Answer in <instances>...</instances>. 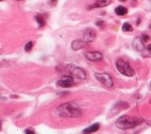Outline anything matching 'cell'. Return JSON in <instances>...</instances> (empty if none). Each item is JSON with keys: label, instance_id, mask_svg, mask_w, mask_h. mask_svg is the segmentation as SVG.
Wrapping results in <instances>:
<instances>
[{"label": "cell", "instance_id": "cell-1", "mask_svg": "<svg viewBox=\"0 0 151 134\" xmlns=\"http://www.w3.org/2000/svg\"><path fill=\"white\" fill-rule=\"evenodd\" d=\"M59 115L65 118H79L81 115V109L74 102L61 104L57 108Z\"/></svg>", "mask_w": 151, "mask_h": 134}, {"label": "cell", "instance_id": "cell-2", "mask_svg": "<svg viewBox=\"0 0 151 134\" xmlns=\"http://www.w3.org/2000/svg\"><path fill=\"white\" fill-rule=\"evenodd\" d=\"M143 122V120L142 119L125 115L117 119L115 122V125L120 129L126 130L139 126Z\"/></svg>", "mask_w": 151, "mask_h": 134}, {"label": "cell", "instance_id": "cell-3", "mask_svg": "<svg viewBox=\"0 0 151 134\" xmlns=\"http://www.w3.org/2000/svg\"><path fill=\"white\" fill-rule=\"evenodd\" d=\"M116 67L118 71L122 75L129 78L135 76V72L134 70L131 67L128 62H125L123 59L120 58L116 61Z\"/></svg>", "mask_w": 151, "mask_h": 134}, {"label": "cell", "instance_id": "cell-4", "mask_svg": "<svg viewBox=\"0 0 151 134\" xmlns=\"http://www.w3.org/2000/svg\"><path fill=\"white\" fill-rule=\"evenodd\" d=\"M67 70L68 72L71 74L72 76L77 79L84 80L86 78V74L85 71L80 67H79L74 65H67Z\"/></svg>", "mask_w": 151, "mask_h": 134}, {"label": "cell", "instance_id": "cell-5", "mask_svg": "<svg viewBox=\"0 0 151 134\" xmlns=\"http://www.w3.org/2000/svg\"><path fill=\"white\" fill-rule=\"evenodd\" d=\"M95 78L100 82L107 87H112L113 86V82L112 77L106 73H97L94 74Z\"/></svg>", "mask_w": 151, "mask_h": 134}, {"label": "cell", "instance_id": "cell-6", "mask_svg": "<svg viewBox=\"0 0 151 134\" xmlns=\"http://www.w3.org/2000/svg\"><path fill=\"white\" fill-rule=\"evenodd\" d=\"M85 56L87 60L92 61V62L100 61L103 58V54L100 52H98V51L87 52Z\"/></svg>", "mask_w": 151, "mask_h": 134}, {"label": "cell", "instance_id": "cell-7", "mask_svg": "<svg viewBox=\"0 0 151 134\" xmlns=\"http://www.w3.org/2000/svg\"><path fill=\"white\" fill-rule=\"evenodd\" d=\"M96 37V33L94 30L91 28L87 29L83 35L84 41L86 43L93 42L95 40Z\"/></svg>", "mask_w": 151, "mask_h": 134}, {"label": "cell", "instance_id": "cell-8", "mask_svg": "<svg viewBox=\"0 0 151 134\" xmlns=\"http://www.w3.org/2000/svg\"><path fill=\"white\" fill-rule=\"evenodd\" d=\"M132 46L136 52H142L145 49L142 40L139 37H136L133 40L132 42Z\"/></svg>", "mask_w": 151, "mask_h": 134}, {"label": "cell", "instance_id": "cell-9", "mask_svg": "<svg viewBox=\"0 0 151 134\" xmlns=\"http://www.w3.org/2000/svg\"><path fill=\"white\" fill-rule=\"evenodd\" d=\"M112 3V0H97L93 5L89 7V9L103 8L109 5Z\"/></svg>", "mask_w": 151, "mask_h": 134}, {"label": "cell", "instance_id": "cell-10", "mask_svg": "<svg viewBox=\"0 0 151 134\" xmlns=\"http://www.w3.org/2000/svg\"><path fill=\"white\" fill-rule=\"evenodd\" d=\"M86 43H86L85 41H81L79 40H74L72 43V48L73 50L77 51L86 46Z\"/></svg>", "mask_w": 151, "mask_h": 134}, {"label": "cell", "instance_id": "cell-11", "mask_svg": "<svg viewBox=\"0 0 151 134\" xmlns=\"http://www.w3.org/2000/svg\"><path fill=\"white\" fill-rule=\"evenodd\" d=\"M100 128V124L99 123H94L89 127L85 128L83 132L84 133H91L98 131Z\"/></svg>", "mask_w": 151, "mask_h": 134}, {"label": "cell", "instance_id": "cell-12", "mask_svg": "<svg viewBox=\"0 0 151 134\" xmlns=\"http://www.w3.org/2000/svg\"><path fill=\"white\" fill-rule=\"evenodd\" d=\"M115 12L119 16H123L128 13V10L124 6L119 5L115 8Z\"/></svg>", "mask_w": 151, "mask_h": 134}, {"label": "cell", "instance_id": "cell-13", "mask_svg": "<svg viewBox=\"0 0 151 134\" xmlns=\"http://www.w3.org/2000/svg\"><path fill=\"white\" fill-rule=\"evenodd\" d=\"M122 31L123 32H132L133 31V28L131 24L125 22L122 25Z\"/></svg>", "mask_w": 151, "mask_h": 134}, {"label": "cell", "instance_id": "cell-14", "mask_svg": "<svg viewBox=\"0 0 151 134\" xmlns=\"http://www.w3.org/2000/svg\"><path fill=\"white\" fill-rule=\"evenodd\" d=\"M35 18L40 27H43L46 25V21L42 16H41V15H37Z\"/></svg>", "mask_w": 151, "mask_h": 134}, {"label": "cell", "instance_id": "cell-15", "mask_svg": "<svg viewBox=\"0 0 151 134\" xmlns=\"http://www.w3.org/2000/svg\"><path fill=\"white\" fill-rule=\"evenodd\" d=\"M57 85H59V86H61L62 87H64V88H67V87H70L71 86H72V83H70V82H67L66 81H64L63 80H59L57 82Z\"/></svg>", "mask_w": 151, "mask_h": 134}, {"label": "cell", "instance_id": "cell-16", "mask_svg": "<svg viewBox=\"0 0 151 134\" xmlns=\"http://www.w3.org/2000/svg\"><path fill=\"white\" fill-rule=\"evenodd\" d=\"M33 42L31 41H30L25 45L24 49H25V50L26 52H30V51L31 50V49L33 48Z\"/></svg>", "mask_w": 151, "mask_h": 134}, {"label": "cell", "instance_id": "cell-17", "mask_svg": "<svg viewBox=\"0 0 151 134\" xmlns=\"http://www.w3.org/2000/svg\"><path fill=\"white\" fill-rule=\"evenodd\" d=\"M96 25L99 28L102 29L104 28L105 27V23L103 20H99L96 23Z\"/></svg>", "mask_w": 151, "mask_h": 134}, {"label": "cell", "instance_id": "cell-18", "mask_svg": "<svg viewBox=\"0 0 151 134\" xmlns=\"http://www.w3.org/2000/svg\"><path fill=\"white\" fill-rule=\"evenodd\" d=\"M61 80L67 82H70V83H72L73 82V78H72L71 76H65L62 77Z\"/></svg>", "mask_w": 151, "mask_h": 134}, {"label": "cell", "instance_id": "cell-19", "mask_svg": "<svg viewBox=\"0 0 151 134\" xmlns=\"http://www.w3.org/2000/svg\"><path fill=\"white\" fill-rule=\"evenodd\" d=\"M142 40L144 42H148V40H149L150 39V37L149 35L146 34H143L142 35V37H141Z\"/></svg>", "mask_w": 151, "mask_h": 134}, {"label": "cell", "instance_id": "cell-20", "mask_svg": "<svg viewBox=\"0 0 151 134\" xmlns=\"http://www.w3.org/2000/svg\"><path fill=\"white\" fill-rule=\"evenodd\" d=\"M141 21H142V20H141V19L140 17L137 18V19H136V25H140Z\"/></svg>", "mask_w": 151, "mask_h": 134}, {"label": "cell", "instance_id": "cell-21", "mask_svg": "<svg viewBox=\"0 0 151 134\" xmlns=\"http://www.w3.org/2000/svg\"><path fill=\"white\" fill-rule=\"evenodd\" d=\"M25 132L26 133H34V132H33L32 131H30V130H29V129H25Z\"/></svg>", "mask_w": 151, "mask_h": 134}, {"label": "cell", "instance_id": "cell-22", "mask_svg": "<svg viewBox=\"0 0 151 134\" xmlns=\"http://www.w3.org/2000/svg\"><path fill=\"white\" fill-rule=\"evenodd\" d=\"M146 49H147L148 51H151V44H148V45L147 47H146Z\"/></svg>", "mask_w": 151, "mask_h": 134}, {"label": "cell", "instance_id": "cell-23", "mask_svg": "<svg viewBox=\"0 0 151 134\" xmlns=\"http://www.w3.org/2000/svg\"><path fill=\"white\" fill-rule=\"evenodd\" d=\"M119 1L121 3H125L126 1V0H119Z\"/></svg>", "mask_w": 151, "mask_h": 134}, {"label": "cell", "instance_id": "cell-24", "mask_svg": "<svg viewBox=\"0 0 151 134\" xmlns=\"http://www.w3.org/2000/svg\"><path fill=\"white\" fill-rule=\"evenodd\" d=\"M1 128H2V123L1 121H0V131H1Z\"/></svg>", "mask_w": 151, "mask_h": 134}, {"label": "cell", "instance_id": "cell-25", "mask_svg": "<svg viewBox=\"0 0 151 134\" xmlns=\"http://www.w3.org/2000/svg\"><path fill=\"white\" fill-rule=\"evenodd\" d=\"M132 1H133V2H135V4L136 3V0H132Z\"/></svg>", "mask_w": 151, "mask_h": 134}, {"label": "cell", "instance_id": "cell-26", "mask_svg": "<svg viewBox=\"0 0 151 134\" xmlns=\"http://www.w3.org/2000/svg\"><path fill=\"white\" fill-rule=\"evenodd\" d=\"M149 28L150 29H151V24H150V25L149 26Z\"/></svg>", "mask_w": 151, "mask_h": 134}, {"label": "cell", "instance_id": "cell-27", "mask_svg": "<svg viewBox=\"0 0 151 134\" xmlns=\"http://www.w3.org/2000/svg\"><path fill=\"white\" fill-rule=\"evenodd\" d=\"M51 1H57V0H51Z\"/></svg>", "mask_w": 151, "mask_h": 134}, {"label": "cell", "instance_id": "cell-28", "mask_svg": "<svg viewBox=\"0 0 151 134\" xmlns=\"http://www.w3.org/2000/svg\"><path fill=\"white\" fill-rule=\"evenodd\" d=\"M4 1V0H0V2H1V1Z\"/></svg>", "mask_w": 151, "mask_h": 134}, {"label": "cell", "instance_id": "cell-29", "mask_svg": "<svg viewBox=\"0 0 151 134\" xmlns=\"http://www.w3.org/2000/svg\"><path fill=\"white\" fill-rule=\"evenodd\" d=\"M17 1H20V0H17Z\"/></svg>", "mask_w": 151, "mask_h": 134}]
</instances>
